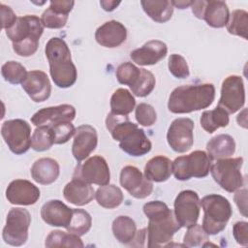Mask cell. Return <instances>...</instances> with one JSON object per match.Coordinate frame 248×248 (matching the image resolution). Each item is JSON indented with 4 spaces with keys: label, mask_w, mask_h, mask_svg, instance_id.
<instances>
[{
    "label": "cell",
    "mask_w": 248,
    "mask_h": 248,
    "mask_svg": "<svg viewBox=\"0 0 248 248\" xmlns=\"http://www.w3.org/2000/svg\"><path fill=\"white\" fill-rule=\"evenodd\" d=\"M140 5L144 13L159 23L170 20L173 13V6L169 0H142Z\"/></svg>",
    "instance_id": "83f0119b"
},
{
    "label": "cell",
    "mask_w": 248,
    "mask_h": 248,
    "mask_svg": "<svg viewBox=\"0 0 248 248\" xmlns=\"http://www.w3.org/2000/svg\"><path fill=\"white\" fill-rule=\"evenodd\" d=\"M245 104V89L242 78L239 76H229L221 87V96L218 106L225 109L229 114L239 110Z\"/></svg>",
    "instance_id": "7c38bea8"
},
{
    "label": "cell",
    "mask_w": 248,
    "mask_h": 248,
    "mask_svg": "<svg viewBox=\"0 0 248 248\" xmlns=\"http://www.w3.org/2000/svg\"><path fill=\"white\" fill-rule=\"evenodd\" d=\"M142 209L148 218V226L146 228L147 246L149 248L167 246L171 241L174 233L181 228L175 219L173 211L160 201L146 202Z\"/></svg>",
    "instance_id": "6da1fadb"
},
{
    "label": "cell",
    "mask_w": 248,
    "mask_h": 248,
    "mask_svg": "<svg viewBox=\"0 0 248 248\" xmlns=\"http://www.w3.org/2000/svg\"><path fill=\"white\" fill-rule=\"evenodd\" d=\"M193 1H185V0H180V1H171V4L175 8L179 9H186L188 7H191Z\"/></svg>",
    "instance_id": "f907efd6"
},
{
    "label": "cell",
    "mask_w": 248,
    "mask_h": 248,
    "mask_svg": "<svg viewBox=\"0 0 248 248\" xmlns=\"http://www.w3.org/2000/svg\"><path fill=\"white\" fill-rule=\"evenodd\" d=\"M120 1H114V0H101L100 5L106 12H111L120 4Z\"/></svg>",
    "instance_id": "681fc988"
},
{
    "label": "cell",
    "mask_w": 248,
    "mask_h": 248,
    "mask_svg": "<svg viewBox=\"0 0 248 248\" xmlns=\"http://www.w3.org/2000/svg\"><path fill=\"white\" fill-rule=\"evenodd\" d=\"M243 158H225L217 160L210 167V172L222 189L232 193L243 186L244 180L241 173Z\"/></svg>",
    "instance_id": "52a82bcc"
},
{
    "label": "cell",
    "mask_w": 248,
    "mask_h": 248,
    "mask_svg": "<svg viewBox=\"0 0 248 248\" xmlns=\"http://www.w3.org/2000/svg\"><path fill=\"white\" fill-rule=\"evenodd\" d=\"M123 193L121 189L113 184H107L99 187L95 193V199L99 205L104 208L112 209L123 202Z\"/></svg>",
    "instance_id": "f546056e"
},
{
    "label": "cell",
    "mask_w": 248,
    "mask_h": 248,
    "mask_svg": "<svg viewBox=\"0 0 248 248\" xmlns=\"http://www.w3.org/2000/svg\"><path fill=\"white\" fill-rule=\"evenodd\" d=\"M1 74L4 79L12 84H18L23 81L27 72L23 65L16 61H7L2 65Z\"/></svg>",
    "instance_id": "74e56055"
},
{
    "label": "cell",
    "mask_w": 248,
    "mask_h": 248,
    "mask_svg": "<svg viewBox=\"0 0 248 248\" xmlns=\"http://www.w3.org/2000/svg\"><path fill=\"white\" fill-rule=\"evenodd\" d=\"M170 73L176 78H186L189 77L190 71L186 59L180 54H170L168 61Z\"/></svg>",
    "instance_id": "b9f144b4"
},
{
    "label": "cell",
    "mask_w": 248,
    "mask_h": 248,
    "mask_svg": "<svg viewBox=\"0 0 248 248\" xmlns=\"http://www.w3.org/2000/svg\"><path fill=\"white\" fill-rule=\"evenodd\" d=\"M136 100L133 94L125 88L116 89L110 98V108L112 113L117 115H128L133 111Z\"/></svg>",
    "instance_id": "4dcf8cb0"
},
{
    "label": "cell",
    "mask_w": 248,
    "mask_h": 248,
    "mask_svg": "<svg viewBox=\"0 0 248 248\" xmlns=\"http://www.w3.org/2000/svg\"><path fill=\"white\" fill-rule=\"evenodd\" d=\"M212 160L206 152L196 150L189 155L179 156L171 164L172 173L177 180H188L191 177L202 178L207 176Z\"/></svg>",
    "instance_id": "8992f818"
},
{
    "label": "cell",
    "mask_w": 248,
    "mask_h": 248,
    "mask_svg": "<svg viewBox=\"0 0 248 248\" xmlns=\"http://www.w3.org/2000/svg\"><path fill=\"white\" fill-rule=\"evenodd\" d=\"M172 162L165 156L159 155L151 158L144 167V176L153 182H164L172 173Z\"/></svg>",
    "instance_id": "4316f807"
},
{
    "label": "cell",
    "mask_w": 248,
    "mask_h": 248,
    "mask_svg": "<svg viewBox=\"0 0 248 248\" xmlns=\"http://www.w3.org/2000/svg\"><path fill=\"white\" fill-rule=\"evenodd\" d=\"M227 30L230 34L242 37L247 40L248 14L244 10H234L230 16L227 23Z\"/></svg>",
    "instance_id": "e575fe53"
},
{
    "label": "cell",
    "mask_w": 248,
    "mask_h": 248,
    "mask_svg": "<svg viewBox=\"0 0 248 248\" xmlns=\"http://www.w3.org/2000/svg\"><path fill=\"white\" fill-rule=\"evenodd\" d=\"M54 144V137L48 126H39L31 137V148L35 151L48 150Z\"/></svg>",
    "instance_id": "8d00e7d4"
},
{
    "label": "cell",
    "mask_w": 248,
    "mask_h": 248,
    "mask_svg": "<svg viewBox=\"0 0 248 248\" xmlns=\"http://www.w3.org/2000/svg\"><path fill=\"white\" fill-rule=\"evenodd\" d=\"M6 198L12 204L32 205L39 200L40 190L28 180L16 179L8 185Z\"/></svg>",
    "instance_id": "ac0fdd59"
},
{
    "label": "cell",
    "mask_w": 248,
    "mask_h": 248,
    "mask_svg": "<svg viewBox=\"0 0 248 248\" xmlns=\"http://www.w3.org/2000/svg\"><path fill=\"white\" fill-rule=\"evenodd\" d=\"M0 13H1L2 28L5 30L11 28L17 19L14 11L9 6L1 3L0 4Z\"/></svg>",
    "instance_id": "bcb514c9"
},
{
    "label": "cell",
    "mask_w": 248,
    "mask_h": 248,
    "mask_svg": "<svg viewBox=\"0 0 248 248\" xmlns=\"http://www.w3.org/2000/svg\"><path fill=\"white\" fill-rule=\"evenodd\" d=\"M98 136L94 127L83 124L76 129L72 153L78 162L85 160L97 147Z\"/></svg>",
    "instance_id": "2e32d148"
},
{
    "label": "cell",
    "mask_w": 248,
    "mask_h": 248,
    "mask_svg": "<svg viewBox=\"0 0 248 248\" xmlns=\"http://www.w3.org/2000/svg\"><path fill=\"white\" fill-rule=\"evenodd\" d=\"M135 116L138 123L145 127L152 126L157 120V113L154 108L146 103H140L137 106Z\"/></svg>",
    "instance_id": "7bdbcfd3"
},
{
    "label": "cell",
    "mask_w": 248,
    "mask_h": 248,
    "mask_svg": "<svg viewBox=\"0 0 248 248\" xmlns=\"http://www.w3.org/2000/svg\"><path fill=\"white\" fill-rule=\"evenodd\" d=\"M1 135L9 149L21 155L31 147V127L23 119H11L2 124Z\"/></svg>",
    "instance_id": "9c48e42d"
},
{
    "label": "cell",
    "mask_w": 248,
    "mask_h": 248,
    "mask_svg": "<svg viewBox=\"0 0 248 248\" xmlns=\"http://www.w3.org/2000/svg\"><path fill=\"white\" fill-rule=\"evenodd\" d=\"M73 178L83 180L89 184L107 185L110 179L109 168L104 157L92 156L76 167Z\"/></svg>",
    "instance_id": "8fae6325"
},
{
    "label": "cell",
    "mask_w": 248,
    "mask_h": 248,
    "mask_svg": "<svg viewBox=\"0 0 248 248\" xmlns=\"http://www.w3.org/2000/svg\"><path fill=\"white\" fill-rule=\"evenodd\" d=\"M45 246L52 247H83L84 244L78 235L72 232H65L59 230L52 231L46 236Z\"/></svg>",
    "instance_id": "d6a6232c"
},
{
    "label": "cell",
    "mask_w": 248,
    "mask_h": 248,
    "mask_svg": "<svg viewBox=\"0 0 248 248\" xmlns=\"http://www.w3.org/2000/svg\"><path fill=\"white\" fill-rule=\"evenodd\" d=\"M63 196L70 203L81 206L88 204L95 198V191L91 184L73 178L64 187Z\"/></svg>",
    "instance_id": "cb8c5ba5"
},
{
    "label": "cell",
    "mask_w": 248,
    "mask_h": 248,
    "mask_svg": "<svg viewBox=\"0 0 248 248\" xmlns=\"http://www.w3.org/2000/svg\"><path fill=\"white\" fill-rule=\"evenodd\" d=\"M114 237L122 244H130L134 241L137 233V226L135 221L129 216L116 217L111 226Z\"/></svg>",
    "instance_id": "f1b7e54d"
},
{
    "label": "cell",
    "mask_w": 248,
    "mask_h": 248,
    "mask_svg": "<svg viewBox=\"0 0 248 248\" xmlns=\"http://www.w3.org/2000/svg\"><path fill=\"white\" fill-rule=\"evenodd\" d=\"M206 150L211 160L229 158L235 152V141L232 136L220 134L209 140Z\"/></svg>",
    "instance_id": "484cf974"
},
{
    "label": "cell",
    "mask_w": 248,
    "mask_h": 248,
    "mask_svg": "<svg viewBox=\"0 0 248 248\" xmlns=\"http://www.w3.org/2000/svg\"><path fill=\"white\" fill-rule=\"evenodd\" d=\"M69 15L59 13L48 7L41 16V21L44 27L49 29H59L66 25Z\"/></svg>",
    "instance_id": "60d3db41"
},
{
    "label": "cell",
    "mask_w": 248,
    "mask_h": 248,
    "mask_svg": "<svg viewBox=\"0 0 248 248\" xmlns=\"http://www.w3.org/2000/svg\"><path fill=\"white\" fill-rule=\"evenodd\" d=\"M120 184L136 199H144L153 191L152 181L148 180L144 174L134 166H126L121 170Z\"/></svg>",
    "instance_id": "9a60e30c"
},
{
    "label": "cell",
    "mask_w": 248,
    "mask_h": 248,
    "mask_svg": "<svg viewBox=\"0 0 248 248\" xmlns=\"http://www.w3.org/2000/svg\"><path fill=\"white\" fill-rule=\"evenodd\" d=\"M140 74L141 68H138L131 62H124L120 64L115 72L118 82L124 85H128L130 89L138 83Z\"/></svg>",
    "instance_id": "d590c367"
},
{
    "label": "cell",
    "mask_w": 248,
    "mask_h": 248,
    "mask_svg": "<svg viewBox=\"0 0 248 248\" xmlns=\"http://www.w3.org/2000/svg\"><path fill=\"white\" fill-rule=\"evenodd\" d=\"M155 83L156 80L154 75L150 71L141 68V75L140 80L133 88H131V91L134 95L138 97H145L153 91Z\"/></svg>",
    "instance_id": "f35d334b"
},
{
    "label": "cell",
    "mask_w": 248,
    "mask_h": 248,
    "mask_svg": "<svg viewBox=\"0 0 248 248\" xmlns=\"http://www.w3.org/2000/svg\"><path fill=\"white\" fill-rule=\"evenodd\" d=\"M30 172L32 178L37 183L48 185L58 178L60 168L56 160L51 158H41L34 162Z\"/></svg>",
    "instance_id": "d4e9b609"
},
{
    "label": "cell",
    "mask_w": 248,
    "mask_h": 248,
    "mask_svg": "<svg viewBox=\"0 0 248 248\" xmlns=\"http://www.w3.org/2000/svg\"><path fill=\"white\" fill-rule=\"evenodd\" d=\"M234 202L239 208V212L244 217H247V189L238 190L234 195Z\"/></svg>",
    "instance_id": "c3c4849f"
},
{
    "label": "cell",
    "mask_w": 248,
    "mask_h": 248,
    "mask_svg": "<svg viewBox=\"0 0 248 248\" xmlns=\"http://www.w3.org/2000/svg\"><path fill=\"white\" fill-rule=\"evenodd\" d=\"M200 204L204 212L202 227L205 232L212 235L221 232L232 214L230 202L221 195L211 194L203 197Z\"/></svg>",
    "instance_id": "5b68a950"
},
{
    "label": "cell",
    "mask_w": 248,
    "mask_h": 248,
    "mask_svg": "<svg viewBox=\"0 0 248 248\" xmlns=\"http://www.w3.org/2000/svg\"><path fill=\"white\" fill-rule=\"evenodd\" d=\"M21 86L31 100L36 103L46 101L51 93V84L47 75L39 70L27 72Z\"/></svg>",
    "instance_id": "d6986e66"
},
{
    "label": "cell",
    "mask_w": 248,
    "mask_h": 248,
    "mask_svg": "<svg viewBox=\"0 0 248 248\" xmlns=\"http://www.w3.org/2000/svg\"><path fill=\"white\" fill-rule=\"evenodd\" d=\"M127 38V29L119 21L109 20L99 26L95 32L96 42L105 47L113 48L122 45Z\"/></svg>",
    "instance_id": "44dd1931"
},
{
    "label": "cell",
    "mask_w": 248,
    "mask_h": 248,
    "mask_svg": "<svg viewBox=\"0 0 248 248\" xmlns=\"http://www.w3.org/2000/svg\"><path fill=\"white\" fill-rule=\"evenodd\" d=\"M174 216L180 227L189 228L197 223L200 217V199L192 190L181 191L174 200Z\"/></svg>",
    "instance_id": "4fadbf2b"
},
{
    "label": "cell",
    "mask_w": 248,
    "mask_h": 248,
    "mask_svg": "<svg viewBox=\"0 0 248 248\" xmlns=\"http://www.w3.org/2000/svg\"><path fill=\"white\" fill-rule=\"evenodd\" d=\"M43 32L41 18L35 15H26L17 17L15 24L6 30V35L13 44L14 51L19 56L28 57L37 51Z\"/></svg>",
    "instance_id": "277c9868"
},
{
    "label": "cell",
    "mask_w": 248,
    "mask_h": 248,
    "mask_svg": "<svg viewBox=\"0 0 248 248\" xmlns=\"http://www.w3.org/2000/svg\"><path fill=\"white\" fill-rule=\"evenodd\" d=\"M31 223L29 211L22 207H13L6 218L3 229L4 241L12 246H21L28 239V229Z\"/></svg>",
    "instance_id": "ba28073f"
},
{
    "label": "cell",
    "mask_w": 248,
    "mask_h": 248,
    "mask_svg": "<svg viewBox=\"0 0 248 248\" xmlns=\"http://www.w3.org/2000/svg\"><path fill=\"white\" fill-rule=\"evenodd\" d=\"M191 8L192 13L197 18L205 20V22L213 28H222L226 26L230 18L229 8L224 1H193Z\"/></svg>",
    "instance_id": "30bf717a"
},
{
    "label": "cell",
    "mask_w": 248,
    "mask_h": 248,
    "mask_svg": "<svg viewBox=\"0 0 248 248\" xmlns=\"http://www.w3.org/2000/svg\"><path fill=\"white\" fill-rule=\"evenodd\" d=\"M214 98L215 87L212 83L182 85L170 93L168 108L172 113H190L208 108Z\"/></svg>",
    "instance_id": "3957f363"
},
{
    "label": "cell",
    "mask_w": 248,
    "mask_h": 248,
    "mask_svg": "<svg viewBox=\"0 0 248 248\" xmlns=\"http://www.w3.org/2000/svg\"><path fill=\"white\" fill-rule=\"evenodd\" d=\"M232 234L235 241L242 245H248V223L244 221L236 222L232 228Z\"/></svg>",
    "instance_id": "f6af8a7d"
},
{
    "label": "cell",
    "mask_w": 248,
    "mask_h": 248,
    "mask_svg": "<svg viewBox=\"0 0 248 248\" xmlns=\"http://www.w3.org/2000/svg\"><path fill=\"white\" fill-rule=\"evenodd\" d=\"M73 216V208L59 200H50L41 208L42 219L49 226L67 228Z\"/></svg>",
    "instance_id": "7402d4cb"
},
{
    "label": "cell",
    "mask_w": 248,
    "mask_h": 248,
    "mask_svg": "<svg viewBox=\"0 0 248 248\" xmlns=\"http://www.w3.org/2000/svg\"><path fill=\"white\" fill-rule=\"evenodd\" d=\"M193 130L194 122L192 119L186 117L174 119L167 133V140L170 148L177 153L190 150L194 143Z\"/></svg>",
    "instance_id": "5bb4252c"
},
{
    "label": "cell",
    "mask_w": 248,
    "mask_h": 248,
    "mask_svg": "<svg viewBox=\"0 0 248 248\" xmlns=\"http://www.w3.org/2000/svg\"><path fill=\"white\" fill-rule=\"evenodd\" d=\"M168 53L167 45L159 40H151L146 42L142 46L134 49L130 53V57L136 64L140 66L154 65L166 57Z\"/></svg>",
    "instance_id": "ffe728a7"
},
{
    "label": "cell",
    "mask_w": 248,
    "mask_h": 248,
    "mask_svg": "<svg viewBox=\"0 0 248 248\" xmlns=\"http://www.w3.org/2000/svg\"><path fill=\"white\" fill-rule=\"evenodd\" d=\"M48 127H50L53 134L54 144L66 143L76 132V128L71 122H61Z\"/></svg>",
    "instance_id": "ee69618b"
},
{
    "label": "cell",
    "mask_w": 248,
    "mask_h": 248,
    "mask_svg": "<svg viewBox=\"0 0 248 248\" xmlns=\"http://www.w3.org/2000/svg\"><path fill=\"white\" fill-rule=\"evenodd\" d=\"M74 5H75V2L72 0H54V1H50L49 3V7L51 9L67 15H69V13L72 11Z\"/></svg>",
    "instance_id": "7dc6e473"
},
{
    "label": "cell",
    "mask_w": 248,
    "mask_h": 248,
    "mask_svg": "<svg viewBox=\"0 0 248 248\" xmlns=\"http://www.w3.org/2000/svg\"><path fill=\"white\" fill-rule=\"evenodd\" d=\"M119 147L128 155L139 157L148 153L152 144L144 131L136 127L124 135L119 141Z\"/></svg>",
    "instance_id": "603a6c76"
},
{
    "label": "cell",
    "mask_w": 248,
    "mask_h": 248,
    "mask_svg": "<svg viewBox=\"0 0 248 248\" xmlns=\"http://www.w3.org/2000/svg\"><path fill=\"white\" fill-rule=\"evenodd\" d=\"M207 241H209L208 234L201 225L196 223L188 228L183 238V245L186 247H197L202 246Z\"/></svg>",
    "instance_id": "ab89813d"
},
{
    "label": "cell",
    "mask_w": 248,
    "mask_h": 248,
    "mask_svg": "<svg viewBox=\"0 0 248 248\" xmlns=\"http://www.w3.org/2000/svg\"><path fill=\"white\" fill-rule=\"evenodd\" d=\"M76 108L68 104L44 108L31 117L35 126H52L61 122H71L75 119Z\"/></svg>",
    "instance_id": "e0dca14e"
},
{
    "label": "cell",
    "mask_w": 248,
    "mask_h": 248,
    "mask_svg": "<svg viewBox=\"0 0 248 248\" xmlns=\"http://www.w3.org/2000/svg\"><path fill=\"white\" fill-rule=\"evenodd\" d=\"M45 52L49 64L50 77L55 85L60 88H68L74 85L78 78V72L66 42L53 37L46 43Z\"/></svg>",
    "instance_id": "7a4b0ae2"
},
{
    "label": "cell",
    "mask_w": 248,
    "mask_h": 248,
    "mask_svg": "<svg viewBox=\"0 0 248 248\" xmlns=\"http://www.w3.org/2000/svg\"><path fill=\"white\" fill-rule=\"evenodd\" d=\"M91 225L92 219L87 211L79 208H73L72 220L66 229L69 232L81 236L90 230Z\"/></svg>",
    "instance_id": "836d02e7"
},
{
    "label": "cell",
    "mask_w": 248,
    "mask_h": 248,
    "mask_svg": "<svg viewBox=\"0 0 248 248\" xmlns=\"http://www.w3.org/2000/svg\"><path fill=\"white\" fill-rule=\"evenodd\" d=\"M229 121V113L220 107H216L212 110H204L200 119L202 128L209 134L221 127L228 126Z\"/></svg>",
    "instance_id": "1f68e13d"
}]
</instances>
